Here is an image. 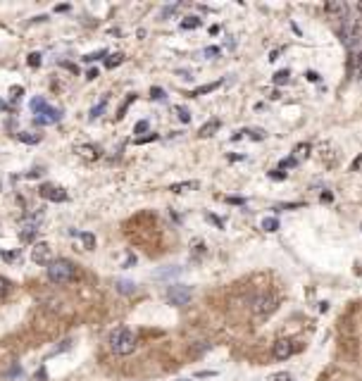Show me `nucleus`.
Segmentation results:
<instances>
[{
	"mask_svg": "<svg viewBox=\"0 0 362 381\" xmlns=\"http://www.w3.org/2000/svg\"><path fill=\"white\" fill-rule=\"evenodd\" d=\"M26 65H29V67H38V65H41V55L31 53L29 57H26Z\"/></svg>",
	"mask_w": 362,
	"mask_h": 381,
	"instance_id": "30",
	"label": "nucleus"
},
{
	"mask_svg": "<svg viewBox=\"0 0 362 381\" xmlns=\"http://www.w3.org/2000/svg\"><path fill=\"white\" fill-rule=\"evenodd\" d=\"M7 291H10V283H7V279H2V276H0V300L7 295Z\"/></svg>",
	"mask_w": 362,
	"mask_h": 381,
	"instance_id": "32",
	"label": "nucleus"
},
{
	"mask_svg": "<svg viewBox=\"0 0 362 381\" xmlns=\"http://www.w3.org/2000/svg\"><path fill=\"white\" fill-rule=\"evenodd\" d=\"M176 117L184 122V124H188V122H191V112H188L186 108H176Z\"/></svg>",
	"mask_w": 362,
	"mask_h": 381,
	"instance_id": "28",
	"label": "nucleus"
},
{
	"mask_svg": "<svg viewBox=\"0 0 362 381\" xmlns=\"http://www.w3.org/2000/svg\"><path fill=\"white\" fill-rule=\"evenodd\" d=\"M69 234H72V236H77V239H81V241H84V243H86V246H88V251H93V248H96V239H93V234H81V231H77V229H72Z\"/></svg>",
	"mask_w": 362,
	"mask_h": 381,
	"instance_id": "14",
	"label": "nucleus"
},
{
	"mask_svg": "<svg viewBox=\"0 0 362 381\" xmlns=\"http://www.w3.org/2000/svg\"><path fill=\"white\" fill-rule=\"evenodd\" d=\"M45 379H48V374H45V367H41V370L33 374V379H31V381H45Z\"/></svg>",
	"mask_w": 362,
	"mask_h": 381,
	"instance_id": "37",
	"label": "nucleus"
},
{
	"mask_svg": "<svg viewBox=\"0 0 362 381\" xmlns=\"http://www.w3.org/2000/svg\"><path fill=\"white\" fill-rule=\"evenodd\" d=\"M293 341H288V338H281V341H276L274 348H272V353H274L276 360H288L291 355H293Z\"/></svg>",
	"mask_w": 362,
	"mask_h": 381,
	"instance_id": "9",
	"label": "nucleus"
},
{
	"mask_svg": "<svg viewBox=\"0 0 362 381\" xmlns=\"http://www.w3.org/2000/svg\"><path fill=\"white\" fill-rule=\"evenodd\" d=\"M65 10H69V5H57L55 7V12H65Z\"/></svg>",
	"mask_w": 362,
	"mask_h": 381,
	"instance_id": "48",
	"label": "nucleus"
},
{
	"mask_svg": "<svg viewBox=\"0 0 362 381\" xmlns=\"http://www.w3.org/2000/svg\"><path fill=\"white\" fill-rule=\"evenodd\" d=\"M179 274V267H172V269H157L155 272V279H167V276H174Z\"/></svg>",
	"mask_w": 362,
	"mask_h": 381,
	"instance_id": "25",
	"label": "nucleus"
},
{
	"mask_svg": "<svg viewBox=\"0 0 362 381\" xmlns=\"http://www.w3.org/2000/svg\"><path fill=\"white\" fill-rule=\"evenodd\" d=\"M217 372H198L196 374V379H205V377H215Z\"/></svg>",
	"mask_w": 362,
	"mask_h": 381,
	"instance_id": "41",
	"label": "nucleus"
},
{
	"mask_svg": "<svg viewBox=\"0 0 362 381\" xmlns=\"http://www.w3.org/2000/svg\"><path fill=\"white\" fill-rule=\"evenodd\" d=\"M341 41L348 50H355L362 43V19L360 17H346L341 26Z\"/></svg>",
	"mask_w": 362,
	"mask_h": 381,
	"instance_id": "2",
	"label": "nucleus"
},
{
	"mask_svg": "<svg viewBox=\"0 0 362 381\" xmlns=\"http://www.w3.org/2000/svg\"><path fill=\"white\" fill-rule=\"evenodd\" d=\"M43 105H48V103H45L43 98H33L31 103H29V108H31V112H33V115H36V112H38V110L43 108Z\"/></svg>",
	"mask_w": 362,
	"mask_h": 381,
	"instance_id": "29",
	"label": "nucleus"
},
{
	"mask_svg": "<svg viewBox=\"0 0 362 381\" xmlns=\"http://www.w3.org/2000/svg\"><path fill=\"white\" fill-rule=\"evenodd\" d=\"M10 96H12L14 100H17L19 96H22V88H19V86H12V88H10Z\"/></svg>",
	"mask_w": 362,
	"mask_h": 381,
	"instance_id": "38",
	"label": "nucleus"
},
{
	"mask_svg": "<svg viewBox=\"0 0 362 381\" xmlns=\"http://www.w3.org/2000/svg\"><path fill=\"white\" fill-rule=\"evenodd\" d=\"M262 229L264 231H276V229H279V219L276 217H264L262 219Z\"/></svg>",
	"mask_w": 362,
	"mask_h": 381,
	"instance_id": "22",
	"label": "nucleus"
},
{
	"mask_svg": "<svg viewBox=\"0 0 362 381\" xmlns=\"http://www.w3.org/2000/svg\"><path fill=\"white\" fill-rule=\"evenodd\" d=\"M41 222H43V212H36L26 224L22 227V231H19V239L26 243V241H33L36 239V234H38V227H41Z\"/></svg>",
	"mask_w": 362,
	"mask_h": 381,
	"instance_id": "7",
	"label": "nucleus"
},
{
	"mask_svg": "<svg viewBox=\"0 0 362 381\" xmlns=\"http://www.w3.org/2000/svg\"><path fill=\"white\" fill-rule=\"evenodd\" d=\"M121 62H124V55H110V60H105V67H108V69H112V67H117V65H121Z\"/></svg>",
	"mask_w": 362,
	"mask_h": 381,
	"instance_id": "24",
	"label": "nucleus"
},
{
	"mask_svg": "<svg viewBox=\"0 0 362 381\" xmlns=\"http://www.w3.org/2000/svg\"><path fill=\"white\" fill-rule=\"evenodd\" d=\"M324 12L329 14L331 19H346L348 17V5L346 2H327Z\"/></svg>",
	"mask_w": 362,
	"mask_h": 381,
	"instance_id": "11",
	"label": "nucleus"
},
{
	"mask_svg": "<svg viewBox=\"0 0 362 381\" xmlns=\"http://www.w3.org/2000/svg\"><path fill=\"white\" fill-rule=\"evenodd\" d=\"M200 22H203L200 17H186V19L181 22V29H184V31H188V29H198Z\"/></svg>",
	"mask_w": 362,
	"mask_h": 381,
	"instance_id": "19",
	"label": "nucleus"
},
{
	"mask_svg": "<svg viewBox=\"0 0 362 381\" xmlns=\"http://www.w3.org/2000/svg\"><path fill=\"white\" fill-rule=\"evenodd\" d=\"M198 181H184V184H172L169 186V191L172 193H186V191H193V188H198Z\"/></svg>",
	"mask_w": 362,
	"mask_h": 381,
	"instance_id": "13",
	"label": "nucleus"
},
{
	"mask_svg": "<svg viewBox=\"0 0 362 381\" xmlns=\"http://www.w3.org/2000/svg\"><path fill=\"white\" fill-rule=\"evenodd\" d=\"M62 120V110L57 108H50V105H43V108L36 112V117L33 122L38 124V127H48V124H57V122Z\"/></svg>",
	"mask_w": 362,
	"mask_h": 381,
	"instance_id": "5",
	"label": "nucleus"
},
{
	"mask_svg": "<svg viewBox=\"0 0 362 381\" xmlns=\"http://www.w3.org/2000/svg\"><path fill=\"white\" fill-rule=\"evenodd\" d=\"M148 127H150V124H148V120H141L138 122V124H136V133H145V131H148Z\"/></svg>",
	"mask_w": 362,
	"mask_h": 381,
	"instance_id": "36",
	"label": "nucleus"
},
{
	"mask_svg": "<svg viewBox=\"0 0 362 381\" xmlns=\"http://www.w3.org/2000/svg\"><path fill=\"white\" fill-rule=\"evenodd\" d=\"M241 133H250V138H255V141H262L264 136H267L262 129H245V131H241Z\"/></svg>",
	"mask_w": 362,
	"mask_h": 381,
	"instance_id": "27",
	"label": "nucleus"
},
{
	"mask_svg": "<svg viewBox=\"0 0 362 381\" xmlns=\"http://www.w3.org/2000/svg\"><path fill=\"white\" fill-rule=\"evenodd\" d=\"M100 57H108V53H105V50H98V53H91V55H86L84 60H86V62H93V60H100Z\"/></svg>",
	"mask_w": 362,
	"mask_h": 381,
	"instance_id": "34",
	"label": "nucleus"
},
{
	"mask_svg": "<svg viewBox=\"0 0 362 381\" xmlns=\"http://www.w3.org/2000/svg\"><path fill=\"white\" fill-rule=\"evenodd\" d=\"M288 76H291V72H288V69H281V72H276V74H274V84H276V86H281V84H288Z\"/></svg>",
	"mask_w": 362,
	"mask_h": 381,
	"instance_id": "23",
	"label": "nucleus"
},
{
	"mask_svg": "<svg viewBox=\"0 0 362 381\" xmlns=\"http://www.w3.org/2000/svg\"><path fill=\"white\" fill-rule=\"evenodd\" d=\"M360 12H362V2H360Z\"/></svg>",
	"mask_w": 362,
	"mask_h": 381,
	"instance_id": "50",
	"label": "nucleus"
},
{
	"mask_svg": "<svg viewBox=\"0 0 362 381\" xmlns=\"http://www.w3.org/2000/svg\"><path fill=\"white\" fill-rule=\"evenodd\" d=\"M110 348L117 355H129V353H133V348H136V336H133L131 329H126V327L115 329L110 334Z\"/></svg>",
	"mask_w": 362,
	"mask_h": 381,
	"instance_id": "1",
	"label": "nucleus"
},
{
	"mask_svg": "<svg viewBox=\"0 0 362 381\" xmlns=\"http://www.w3.org/2000/svg\"><path fill=\"white\" fill-rule=\"evenodd\" d=\"M150 98H153V100L165 98V91H162V88H157V86H153V88H150Z\"/></svg>",
	"mask_w": 362,
	"mask_h": 381,
	"instance_id": "35",
	"label": "nucleus"
},
{
	"mask_svg": "<svg viewBox=\"0 0 362 381\" xmlns=\"http://www.w3.org/2000/svg\"><path fill=\"white\" fill-rule=\"evenodd\" d=\"M220 127H222L220 120H210L208 124H203V127H200L198 136H200V138H210V136H215V133L220 131Z\"/></svg>",
	"mask_w": 362,
	"mask_h": 381,
	"instance_id": "12",
	"label": "nucleus"
},
{
	"mask_svg": "<svg viewBox=\"0 0 362 381\" xmlns=\"http://www.w3.org/2000/svg\"><path fill=\"white\" fill-rule=\"evenodd\" d=\"M298 164V160H296V155H293V157H286V160H281V164H279V167H281V169H288V167H296Z\"/></svg>",
	"mask_w": 362,
	"mask_h": 381,
	"instance_id": "33",
	"label": "nucleus"
},
{
	"mask_svg": "<svg viewBox=\"0 0 362 381\" xmlns=\"http://www.w3.org/2000/svg\"><path fill=\"white\" fill-rule=\"evenodd\" d=\"M267 381H293V377H291L288 372H276V374H272Z\"/></svg>",
	"mask_w": 362,
	"mask_h": 381,
	"instance_id": "26",
	"label": "nucleus"
},
{
	"mask_svg": "<svg viewBox=\"0 0 362 381\" xmlns=\"http://www.w3.org/2000/svg\"><path fill=\"white\" fill-rule=\"evenodd\" d=\"M351 69H353V76H362V53H355V55H353Z\"/></svg>",
	"mask_w": 362,
	"mask_h": 381,
	"instance_id": "16",
	"label": "nucleus"
},
{
	"mask_svg": "<svg viewBox=\"0 0 362 381\" xmlns=\"http://www.w3.org/2000/svg\"><path fill=\"white\" fill-rule=\"evenodd\" d=\"M0 110H5V103H2V100H0Z\"/></svg>",
	"mask_w": 362,
	"mask_h": 381,
	"instance_id": "49",
	"label": "nucleus"
},
{
	"mask_svg": "<svg viewBox=\"0 0 362 381\" xmlns=\"http://www.w3.org/2000/svg\"><path fill=\"white\" fill-rule=\"evenodd\" d=\"M41 196H43L45 200H50V203H65L67 198H69L65 188H60V186H50V184L41 186Z\"/></svg>",
	"mask_w": 362,
	"mask_h": 381,
	"instance_id": "8",
	"label": "nucleus"
},
{
	"mask_svg": "<svg viewBox=\"0 0 362 381\" xmlns=\"http://www.w3.org/2000/svg\"><path fill=\"white\" fill-rule=\"evenodd\" d=\"M274 307H276V300L272 298V295H267V293L257 295V298L252 300V312H255L257 317H267L269 312H274Z\"/></svg>",
	"mask_w": 362,
	"mask_h": 381,
	"instance_id": "6",
	"label": "nucleus"
},
{
	"mask_svg": "<svg viewBox=\"0 0 362 381\" xmlns=\"http://www.w3.org/2000/svg\"><path fill=\"white\" fill-rule=\"evenodd\" d=\"M115 286H117L120 293H133V291H136V283L133 281H117Z\"/></svg>",
	"mask_w": 362,
	"mask_h": 381,
	"instance_id": "20",
	"label": "nucleus"
},
{
	"mask_svg": "<svg viewBox=\"0 0 362 381\" xmlns=\"http://www.w3.org/2000/svg\"><path fill=\"white\" fill-rule=\"evenodd\" d=\"M208 219H210V222H215V224H217V227H222V224H224V222H222V219H220V217H212V215H210V217H208Z\"/></svg>",
	"mask_w": 362,
	"mask_h": 381,
	"instance_id": "46",
	"label": "nucleus"
},
{
	"mask_svg": "<svg viewBox=\"0 0 362 381\" xmlns=\"http://www.w3.org/2000/svg\"><path fill=\"white\" fill-rule=\"evenodd\" d=\"M48 276H50V281L55 283H65V281H72L74 279V274H77V269H74V264L69 260H53L48 262Z\"/></svg>",
	"mask_w": 362,
	"mask_h": 381,
	"instance_id": "3",
	"label": "nucleus"
},
{
	"mask_svg": "<svg viewBox=\"0 0 362 381\" xmlns=\"http://www.w3.org/2000/svg\"><path fill=\"white\" fill-rule=\"evenodd\" d=\"M227 200H229V203H234V205H243V203H245L243 198H227Z\"/></svg>",
	"mask_w": 362,
	"mask_h": 381,
	"instance_id": "45",
	"label": "nucleus"
},
{
	"mask_svg": "<svg viewBox=\"0 0 362 381\" xmlns=\"http://www.w3.org/2000/svg\"><path fill=\"white\" fill-rule=\"evenodd\" d=\"M220 86H222V81H212V84H205V86L196 88L191 96H205V93H210V91H215V88H220Z\"/></svg>",
	"mask_w": 362,
	"mask_h": 381,
	"instance_id": "17",
	"label": "nucleus"
},
{
	"mask_svg": "<svg viewBox=\"0 0 362 381\" xmlns=\"http://www.w3.org/2000/svg\"><path fill=\"white\" fill-rule=\"evenodd\" d=\"M307 79H310V81H319V74H317V72H307Z\"/></svg>",
	"mask_w": 362,
	"mask_h": 381,
	"instance_id": "44",
	"label": "nucleus"
},
{
	"mask_svg": "<svg viewBox=\"0 0 362 381\" xmlns=\"http://www.w3.org/2000/svg\"><path fill=\"white\" fill-rule=\"evenodd\" d=\"M269 176H272V179H286V174L281 172V169H274V172H269Z\"/></svg>",
	"mask_w": 362,
	"mask_h": 381,
	"instance_id": "39",
	"label": "nucleus"
},
{
	"mask_svg": "<svg viewBox=\"0 0 362 381\" xmlns=\"http://www.w3.org/2000/svg\"><path fill=\"white\" fill-rule=\"evenodd\" d=\"M220 53H222V50L217 48V45H208V48L203 50V55H205V57H217Z\"/></svg>",
	"mask_w": 362,
	"mask_h": 381,
	"instance_id": "31",
	"label": "nucleus"
},
{
	"mask_svg": "<svg viewBox=\"0 0 362 381\" xmlns=\"http://www.w3.org/2000/svg\"><path fill=\"white\" fill-rule=\"evenodd\" d=\"M50 246L48 243H36L31 248V260L36 262V264H48V260H50Z\"/></svg>",
	"mask_w": 362,
	"mask_h": 381,
	"instance_id": "10",
	"label": "nucleus"
},
{
	"mask_svg": "<svg viewBox=\"0 0 362 381\" xmlns=\"http://www.w3.org/2000/svg\"><path fill=\"white\" fill-rule=\"evenodd\" d=\"M14 257H17V253H2V260L5 262H12Z\"/></svg>",
	"mask_w": 362,
	"mask_h": 381,
	"instance_id": "43",
	"label": "nucleus"
},
{
	"mask_svg": "<svg viewBox=\"0 0 362 381\" xmlns=\"http://www.w3.org/2000/svg\"><path fill=\"white\" fill-rule=\"evenodd\" d=\"M0 188H2V184H0Z\"/></svg>",
	"mask_w": 362,
	"mask_h": 381,
	"instance_id": "51",
	"label": "nucleus"
},
{
	"mask_svg": "<svg viewBox=\"0 0 362 381\" xmlns=\"http://www.w3.org/2000/svg\"><path fill=\"white\" fill-rule=\"evenodd\" d=\"M77 150H79V155H81V157H88V160H98V157H100L98 148H93V145H79Z\"/></svg>",
	"mask_w": 362,
	"mask_h": 381,
	"instance_id": "15",
	"label": "nucleus"
},
{
	"mask_svg": "<svg viewBox=\"0 0 362 381\" xmlns=\"http://www.w3.org/2000/svg\"><path fill=\"white\" fill-rule=\"evenodd\" d=\"M307 150H310V145H307V143H305V145H298V148H296L298 155H307Z\"/></svg>",
	"mask_w": 362,
	"mask_h": 381,
	"instance_id": "42",
	"label": "nucleus"
},
{
	"mask_svg": "<svg viewBox=\"0 0 362 381\" xmlns=\"http://www.w3.org/2000/svg\"><path fill=\"white\" fill-rule=\"evenodd\" d=\"M105 108H108V98H103V100H100L98 105H96V108L91 110V115H88V117H91V120H98L100 115H103V110H105Z\"/></svg>",
	"mask_w": 362,
	"mask_h": 381,
	"instance_id": "21",
	"label": "nucleus"
},
{
	"mask_svg": "<svg viewBox=\"0 0 362 381\" xmlns=\"http://www.w3.org/2000/svg\"><path fill=\"white\" fill-rule=\"evenodd\" d=\"M17 138H19V141L22 143H41V136H38V133H26V131H19V133H17Z\"/></svg>",
	"mask_w": 362,
	"mask_h": 381,
	"instance_id": "18",
	"label": "nucleus"
},
{
	"mask_svg": "<svg viewBox=\"0 0 362 381\" xmlns=\"http://www.w3.org/2000/svg\"><path fill=\"white\" fill-rule=\"evenodd\" d=\"M86 79H88V81L98 79V69H88V72H86Z\"/></svg>",
	"mask_w": 362,
	"mask_h": 381,
	"instance_id": "40",
	"label": "nucleus"
},
{
	"mask_svg": "<svg viewBox=\"0 0 362 381\" xmlns=\"http://www.w3.org/2000/svg\"><path fill=\"white\" fill-rule=\"evenodd\" d=\"M279 55H281V50H274V53L269 55V60H272V62H274V60H279Z\"/></svg>",
	"mask_w": 362,
	"mask_h": 381,
	"instance_id": "47",
	"label": "nucleus"
},
{
	"mask_svg": "<svg viewBox=\"0 0 362 381\" xmlns=\"http://www.w3.org/2000/svg\"><path fill=\"white\" fill-rule=\"evenodd\" d=\"M191 298H193V288L186 286V283H174V286H169L165 291V300L169 305H176V307L188 305L191 303Z\"/></svg>",
	"mask_w": 362,
	"mask_h": 381,
	"instance_id": "4",
	"label": "nucleus"
}]
</instances>
